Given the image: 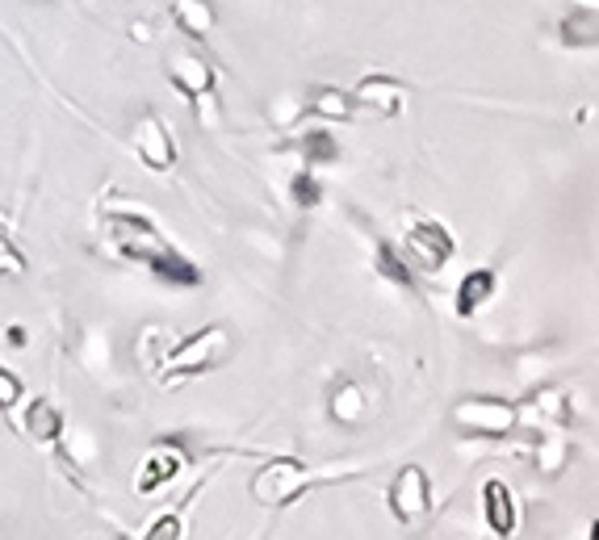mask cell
I'll return each mask as SVG.
<instances>
[{"label":"cell","mask_w":599,"mask_h":540,"mask_svg":"<svg viewBox=\"0 0 599 540\" xmlns=\"http://www.w3.org/2000/svg\"><path fill=\"white\" fill-rule=\"evenodd\" d=\"M172 21L189 38H206L214 30V4L210 0H172Z\"/></svg>","instance_id":"cell-10"},{"label":"cell","mask_w":599,"mask_h":540,"mask_svg":"<svg viewBox=\"0 0 599 540\" xmlns=\"http://www.w3.org/2000/svg\"><path fill=\"white\" fill-rule=\"evenodd\" d=\"M306 110L318 113V118H353V96H344L339 89H318L311 101H306Z\"/></svg>","instance_id":"cell-16"},{"label":"cell","mask_w":599,"mask_h":540,"mask_svg":"<svg viewBox=\"0 0 599 540\" xmlns=\"http://www.w3.org/2000/svg\"><path fill=\"white\" fill-rule=\"evenodd\" d=\"M26 436H34L42 445H51L63 436V410L55 403H47V398H34L30 407H26Z\"/></svg>","instance_id":"cell-12"},{"label":"cell","mask_w":599,"mask_h":540,"mask_svg":"<svg viewBox=\"0 0 599 540\" xmlns=\"http://www.w3.org/2000/svg\"><path fill=\"white\" fill-rule=\"evenodd\" d=\"M377 268H382V277H390L412 289V264H407V256H398L390 243H377Z\"/></svg>","instance_id":"cell-18"},{"label":"cell","mask_w":599,"mask_h":540,"mask_svg":"<svg viewBox=\"0 0 599 540\" xmlns=\"http://www.w3.org/2000/svg\"><path fill=\"white\" fill-rule=\"evenodd\" d=\"M353 96L361 105L377 110L382 118H398V113L407 110V84L394 80V75H365V80L356 84Z\"/></svg>","instance_id":"cell-8"},{"label":"cell","mask_w":599,"mask_h":540,"mask_svg":"<svg viewBox=\"0 0 599 540\" xmlns=\"http://www.w3.org/2000/svg\"><path fill=\"white\" fill-rule=\"evenodd\" d=\"M9 344L21 348V344H26V327H9Z\"/></svg>","instance_id":"cell-24"},{"label":"cell","mask_w":599,"mask_h":540,"mask_svg":"<svg viewBox=\"0 0 599 540\" xmlns=\"http://www.w3.org/2000/svg\"><path fill=\"white\" fill-rule=\"evenodd\" d=\"M516 419V410L507 403H495V398H474V403H461L457 407V424L461 428H474L478 436H504Z\"/></svg>","instance_id":"cell-9"},{"label":"cell","mask_w":599,"mask_h":540,"mask_svg":"<svg viewBox=\"0 0 599 540\" xmlns=\"http://www.w3.org/2000/svg\"><path fill=\"white\" fill-rule=\"evenodd\" d=\"M226 356H231L226 327H202V332H193L185 344H176V348L164 356V369H169L172 377H189V373L219 369Z\"/></svg>","instance_id":"cell-2"},{"label":"cell","mask_w":599,"mask_h":540,"mask_svg":"<svg viewBox=\"0 0 599 540\" xmlns=\"http://www.w3.org/2000/svg\"><path fill=\"white\" fill-rule=\"evenodd\" d=\"M134 151H139V160L151 172L176 169V143H172V131L164 126L160 113H143L139 118V126H134Z\"/></svg>","instance_id":"cell-5"},{"label":"cell","mask_w":599,"mask_h":540,"mask_svg":"<svg viewBox=\"0 0 599 540\" xmlns=\"http://www.w3.org/2000/svg\"><path fill=\"white\" fill-rule=\"evenodd\" d=\"M181 537V520L176 516H164V520L151 528V540H176Z\"/></svg>","instance_id":"cell-23"},{"label":"cell","mask_w":599,"mask_h":540,"mask_svg":"<svg viewBox=\"0 0 599 540\" xmlns=\"http://www.w3.org/2000/svg\"><path fill=\"white\" fill-rule=\"evenodd\" d=\"M587 540H599V520L591 523V537H587Z\"/></svg>","instance_id":"cell-25"},{"label":"cell","mask_w":599,"mask_h":540,"mask_svg":"<svg viewBox=\"0 0 599 540\" xmlns=\"http://www.w3.org/2000/svg\"><path fill=\"white\" fill-rule=\"evenodd\" d=\"M105 231H110V243L126 261L151 268L160 281H169V285H197L202 281V268L160 240V231L148 218H139V214H110Z\"/></svg>","instance_id":"cell-1"},{"label":"cell","mask_w":599,"mask_h":540,"mask_svg":"<svg viewBox=\"0 0 599 540\" xmlns=\"http://www.w3.org/2000/svg\"><path fill=\"white\" fill-rule=\"evenodd\" d=\"M483 499H487L490 528H495L499 537H511V528H516V499H511L507 482H487L483 486Z\"/></svg>","instance_id":"cell-13"},{"label":"cell","mask_w":599,"mask_h":540,"mask_svg":"<svg viewBox=\"0 0 599 540\" xmlns=\"http://www.w3.org/2000/svg\"><path fill=\"white\" fill-rule=\"evenodd\" d=\"M298 147L302 155H306V169H311V164H332V160H339V143L327 131H306V139H302Z\"/></svg>","instance_id":"cell-17"},{"label":"cell","mask_w":599,"mask_h":540,"mask_svg":"<svg viewBox=\"0 0 599 540\" xmlns=\"http://www.w3.org/2000/svg\"><path fill=\"white\" fill-rule=\"evenodd\" d=\"M181 457L176 452H151L148 457V466H143V473H139V490L143 495H151V490H160L164 482H172L176 473H181Z\"/></svg>","instance_id":"cell-15"},{"label":"cell","mask_w":599,"mask_h":540,"mask_svg":"<svg viewBox=\"0 0 599 540\" xmlns=\"http://www.w3.org/2000/svg\"><path fill=\"white\" fill-rule=\"evenodd\" d=\"M566 47H599V13L587 4H575L558 26Z\"/></svg>","instance_id":"cell-11"},{"label":"cell","mask_w":599,"mask_h":540,"mask_svg":"<svg viewBox=\"0 0 599 540\" xmlns=\"http://www.w3.org/2000/svg\"><path fill=\"white\" fill-rule=\"evenodd\" d=\"M336 419H361L365 415V403H361V394L356 390H344V394H336Z\"/></svg>","instance_id":"cell-22"},{"label":"cell","mask_w":599,"mask_h":540,"mask_svg":"<svg viewBox=\"0 0 599 540\" xmlns=\"http://www.w3.org/2000/svg\"><path fill=\"white\" fill-rule=\"evenodd\" d=\"M390 507L398 520H419L428 511V473L419 466H407L390 486Z\"/></svg>","instance_id":"cell-7"},{"label":"cell","mask_w":599,"mask_h":540,"mask_svg":"<svg viewBox=\"0 0 599 540\" xmlns=\"http://www.w3.org/2000/svg\"><path fill=\"white\" fill-rule=\"evenodd\" d=\"M21 394H26V386H21L18 373H9L4 365H0V410H13L21 403Z\"/></svg>","instance_id":"cell-20"},{"label":"cell","mask_w":599,"mask_h":540,"mask_svg":"<svg viewBox=\"0 0 599 540\" xmlns=\"http://www.w3.org/2000/svg\"><path fill=\"white\" fill-rule=\"evenodd\" d=\"M306 482H311V473H306V466H298V461H268V466L252 478V499L268 507H285L306 490Z\"/></svg>","instance_id":"cell-3"},{"label":"cell","mask_w":599,"mask_h":540,"mask_svg":"<svg viewBox=\"0 0 599 540\" xmlns=\"http://www.w3.org/2000/svg\"><path fill=\"white\" fill-rule=\"evenodd\" d=\"M495 294V273L490 268H474L461 285H457V315H474L478 306H487Z\"/></svg>","instance_id":"cell-14"},{"label":"cell","mask_w":599,"mask_h":540,"mask_svg":"<svg viewBox=\"0 0 599 540\" xmlns=\"http://www.w3.org/2000/svg\"><path fill=\"white\" fill-rule=\"evenodd\" d=\"M403 256H407V264L419 268V273H436V268L449 264L453 235L440 223H415L412 231H407V240H403Z\"/></svg>","instance_id":"cell-4"},{"label":"cell","mask_w":599,"mask_h":540,"mask_svg":"<svg viewBox=\"0 0 599 540\" xmlns=\"http://www.w3.org/2000/svg\"><path fill=\"white\" fill-rule=\"evenodd\" d=\"M169 80L185 101H202V96L214 93V68L193 51H176L169 59Z\"/></svg>","instance_id":"cell-6"},{"label":"cell","mask_w":599,"mask_h":540,"mask_svg":"<svg viewBox=\"0 0 599 540\" xmlns=\"http://www.w3.org/2000/svg\"><path fill=\"white\" fill-rule=\"evenodd\" d=\"M294 202H298L302 210H315V205L323 202V185H318L311 172L294 176Z\"/></svg>","instance_id":"cell-19"},{"label":"cell","mask_w":599,"mask_h":540,"mask_svg":"<svg viewBox=\"0 0 599 540\" xmlns=\"http://www.w3.org/2000/svg\"><path fill=\"white\" fill-rule=\"evenodd\" d=\"M21 273H26V256L0 235V277H21Z\"/></svg>","instance_id":"cell-21"}]
</instances>
